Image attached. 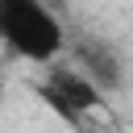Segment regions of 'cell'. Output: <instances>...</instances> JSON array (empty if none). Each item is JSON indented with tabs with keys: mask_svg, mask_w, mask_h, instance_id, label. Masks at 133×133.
I'll return each instance as SVG.
<instances>
[{
	"mask_svg": "<svg viewBox=\"0 0 133 133\" xmlns=\"http://www.w3.org/2000/svg\"><path fill=\"white\" fill-rule=\"evenodd\" d=\"M75 66L100 87V91H116L125 71H121V58L108 42H96V37H79L75 42Z\"/></svg>",
	"mask_w": 133,
	"mask_h": 133,
	"instance_id": "3",
	"label": "cell"
},
{
	"mask_svg": "<svg viewBox=\"0 0 133 133\" xmlns=\"http://www.w3.org/2000/svg\"><path fill=\"white\" fill-rule=\"evenodd\" d=\"M0 42L25 62H54L66 29L46 0H0Z\"/></svg>",
	"mask_w": 133,
	"mask_h": 133,
	"instance_id": "1",
	"label": "cell"
},
{
	"mask_svg": "<svg viewBox=\"0 0 133 133\" xmlns=\"http://www.w3.org/2000/svg\"><path fill=\"white\" fill-rule=\"evenodd\" d=\"M37 91V100L58 116V121H66V125H83V112H91V108H100L104 104V91L79 71V66H50V75L33 87Z\"/></svg>",
	"mask_w": 133,
	"mask_h": 133,
	"instance_id": "2",
	"label": "cell"
},
{
	"mask_svg": "<svg viewBox=\"0 0 133 133\" xmlns=\"http://www.w3.org/2000/svg\"><path fill=\"white\" fill-rule=\"evenodd\" d=\"M75 133H96V129H83V125H79V129H75Z\"/></svg>",
	"mask_w": 133,
	"mask_h": 133,
	"instance_id": "4",
	"label": "cell"
}]
</instances>
